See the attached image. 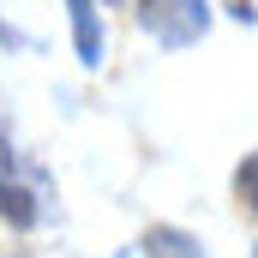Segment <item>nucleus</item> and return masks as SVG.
Returning <instances> with one entry per match:
<instances>
[{
	"mask_svg": "<svg viewBox=\"0 0 258 258\" xmlns=\"http://www.w3.org/2000/svg\"><path fill=\"white\" fill-rule=\"evenodd\" d=\"M138 24L162 48H186L210 30V0H138Z\"/></svg>",
	"mask_w": 258,
	"mask_h": 258,
	"instance_id": "obj_1",
	"label": "nucleus"
},
{
	"mask_svg": "<svg viewBox=\"0 0 258 258\" xmlns=\"http://www.w3.org/2000/svg\"><path fill=\"white\" fill-rule=\"evenodd\" d=\"M0 216L12 228H36L42 222V174H24L12 138L0 132Z\"/></svg>",
	"mask_w": 258,
	"mask_h": 258,
	"instance_id": "obj_2",
	"label": "nucleus"
},
{
	"mask_svg": "<svg viewBox=\"0 0 258 258\" xmlns=\"http://www.w3.org/2000/svg\"><path fill=\"white\" fill-rule=\"evenodd\" d=\"M72 12V36H78V60L102 66V18H96V0H66Z\"/></svg>",
	"mask_w": 258,
	"mask_h": 258,
	"instance_id": "obj_3",
	"label": "nucleus"
},
{
	"mask_svg": "<svg viewBox=\"0 0 258 258\" xmlns=\"http://www.w3.org/2000/svg\"><path fill=\"white\" fill-rule=\"evenodd\" d=\"M144 258H210V252L192 234H180V228H150L144 234Z\"/></svg>",
	"mask_w": 258,
	"mask_h": 258,
	"instance_id": "obj_4",
	"label": "nucleus"
},
{
	"mask_svg": "<svg viewBox=\"0 0 258 258\" xmlns=\"http://www.w3.org/2000/svg\"><path fill=\"white\" fill-rule=\"evenodd\" d=\"M234 192H240V204H246V210H258V150L240 162V174H234Z\"/></svg>",
	"mask_w": 258,
	"mask_h": 258,
	"instance_id": "obj_5",
	"label": "nucleus"
}]
</instances>
